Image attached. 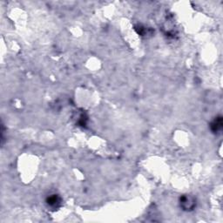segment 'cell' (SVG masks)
<instances>
[{"label": "cell", "instance_id": "cell-1", "mask_svg": "<svg viewBox=\"0 0 223 223\" xmlns=\"http://www.w3.org/2000/svg\"><path fill=\"white\" fill-rule=\"evenodd\" d=\"M180 205L185 210H192L195 207V201L190 196H183L180 199Z\"/></svg>", "mask_w": 223, "mask_h": 223}, {"label": "cell", "instance_id": "cell-2", "mask_svg": "<svg viewBox=\"0 0 223 223\" xmlns=\"http://www.w3.org/2000/svg\"><path fill=\"white\" fill-rule=\"evenodd\" d=\"M211 127L213 132H215V133H217V132H219L220 130H221V128H222V119H221V118H217L212 123Z\"/></svg>", "mask_w": 223, "mask_h": 223}, {"label": "cell", "instance_id": "cell-3", "mask_svg": "<svg viewBox=\"0 0 223 223\" xmlns=\"http://www.w3.org/2000/svg\"><path fill=\"white\" fill-rule=\"evenodd\" d=\"M47 201H48V204H49L50 206H51V207H57L59 204V201H60V200H59V199L58 198V196L53 195L50 197Z\"/></svg>", "mask_w": 223, "mask_h": 223}]
</instances>
